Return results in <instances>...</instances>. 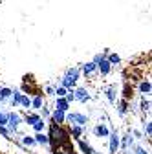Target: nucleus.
Instances as JSON below:
<instances>
[{
    "label": "nucleus",
    "mask_w": 152,
    "mask_h": 154,
    "mask_svg": "<svg viewBox=\"0 0 152 154\" xmlns=\"http://www.w3.org/2000/svg\"><path fill=\"white\" fill-rule=\"evenodd\" d=\"M81 68L79 66H71V68H68L64 73H62V77H61V86H64V88H75V85H77L79 81H81Z\"/></svg>",
    "instance_id": "f257e3e1"
},
{
    "label": "nucleus",
    "mask_w": 152,
    "mask_h": 154,
    "mask_svg": "<svg viewBox=\"0 0 152 154\" xmlns=\"http://www.w3.org/2000/svg\"><path fill=\"white\" fill-rule=\"evenodd\" d=\"M20 125H22V116L11 108L8 112V125H6L11 136H18V134H20Z\"/></svg>",
    "instance_id": "f03ea898"
},
{
    "label": "nucleus",
    "mask_w": 152,
    "mask_h": 154,
    "mask_svg": "<svg viewBox=\"0 0 152 154\" xmlns=\"http://www.w3.org/2000/svg\"><path fill=\"white\" fill-rule=\"evenodd\" d=\"M66 123L86 127L90 123V116L88 114H83V112H66Z\"/></svg>",
    "instance_id": "7ed1b4c3"
},
{
    "label": "nucleus",
    "mask_w": 152,
    "mask_h": 154,
    "mask_svg": "<svg viewBox=\"0 0 152 154\" xmlns=\"http://www.w3.org/2000/svg\"><path fill=\"white\" fill-rule=\"evenodd\" d=\"M119 132L117 130H110L108 134V154H117L119 152Z\"/></svg>",
    "instance_id": "20e7f679"
},
{
    "label": "nucleus",
    "mask_w": 152,
    "mask_h": 154,
    "mask_svg": "<svg viewBox=\"0 0 152 154\" xmlns=\"http://www.w3.org/2000/svg\"><path fill=\"white\" fill-rule=\"evenodd\" d=\"M73 97L79 103H88L92 99V94L86 86H77V88H73Z\"/></svg>",
    "instance_id": "39448f33"
},
{
    "label": "nucleus",
    "mask_w": 152,
    "mask_h": 154,
    "mask_svg": "<svg viewBox=\"0 0 152 154\" xmlns=\"http://www.w3.org/2000/svg\"><path fill=\"white\" fill-rule=\"evenodd\" d=\"M79 68H81V75H84L86 79H92V77H96V75H97V64L93 63V61L83 63Z\"/></svg>",
    "instance_id": "423d86ee"
},
{
    "label": "nucleus",
    "mask_w": 152,
    "mask_h": 154,
    "mask_svg": "<svg viewBox=\"0 0 152 154\" xmlns=\"http://www.w3.org/2000/svg\"><path fill=\"white\" fill-rule=\"evenodd\" d=\"M92 134L96 138H99V140H103V138H108V134H110V127H108V123H96L92 127Z\"/></svg>",
    "instance_id": "0eeeda50"
},
{
    "label": "nucleus",
    "mask_w": 152,
    "mask_h": 154,
    "mask_svg": "<svg viewBox=\"0 0 152 154\" xmlns=\"http://www.w3.org/2000/svg\"><path fill=\"white\" fill-rule=\"evenodd\" d=\"M97 64V75H101V77H108L110 75V72H112V64L108 63V59L106 57H103V59L99 61V63H96Z\"/></svg>",
    "instance_id": "6e6552de"
},
{
    "label": "nucleus",
    "mask_w": 152,
    "mask_h": 154,
    "mask_svg": "<svg viewBox=\"0 0 152 154\" xmlns=\"http://www.w3.org/2000/svg\"><path fill=\"white\" fill-rule=\"evenodd\" d=\"M114 106H116V110H117V116H119V118H126V114L130 112L128 99H125V97H123V99H117Z\"/></svg>",
    "instance_id": "1a4fd4ad"
},
{
    "label": "nucleus",
    "mask_w": 152,
    "mask_h": 154,
    "mask_svg": "<svg viewBox=\"0 0 152 154\" xmlns=\"http://www.w3.org/2000/svg\"><path fill=\"white\" fill-rule=\"evenodd\" d=\"M103 92H105V97H106L108 105H110V106L116 105V101H117V88L114 86V85H110V86H106Z\"/></svg>",
    "instance_id": "9d476101"
},
{
    "label": "nucleus",
    "mask_w": 152,
    "mask_h": 154,
    "mask_svg": "<svg viewBox=\"0 0 152 154\" xmlns=\"http://www.w3.org/2000/svg\"><path fill=\"white\" fill-rule=\"evenodd\" d=\"M50 119H51V123L62 125V123H66V112L64 110H59V108H53L51 114H50Z\"/></svg>",
    "instance_id": "9b49d317"
},
{
    "label": "nucleus",
    "mask_w": 152,
    "mask_h": 154,
    "mask_svg": "<svg viewBox=\"0 0 152 154\" xmlns=\"http://www.w3.org/2000/svg\"><path fill=\"white\" fill-rule=\"evenodd\" d=\"M20 97H22V90H20V88H13L11 97H9V101H8L9 108H17L18 105H20Z\"/></svg>",
    "instance_id": "f8f14e48"
},
{
    "label": "nucleus",
    "mask_w": 152,
    "mask_h": 154,
    "mask_svg": "<svg viewBox=\"0 0 152 154\" xmlns=\"http://www.w3.org/2000/svg\"><path fill=\"white\" fill-rule=\"evenodd\" d=\"M33 138H35V143L37 145H41L46 150H50V138H48V134H44V132H35Z\"/></svg>",
    "instance_id": "ddd939ff"
},
{
    "label": "nucleus",
    "mask_w": 152,
    "mask_h": 154,
    "mask_svg": "<svg viewBox=\"0 0 152 154\" xmlns=\"http://www.w3.org/2000/svg\"><path fill=\"white\" fill-rule=\"evenodd\" d=\"M42 105H46L44 95H42V94H35L33 97H31V106H29V110H37V112H39Z\"/></svg>",
    "instance_id": "4468645a"
},
{
    "label": "nucleus",
    "mask_w": 152,
    "mask_h": 154,
    "mask_svg": "<svg viewBox=\"0 0 152 154\" xmlns=\"http://www.w3.org/2000/svg\"><path fill=\"white\" fill-rule=\"evenodd\" d=\"M18 143H20L24 149H33L37 143H35V138L29 136V134H20V138H18Z\"/></svg>",
    "instance_id": "2eb2a0df"
},
{
    "label": "nucleus",
    "mask_w": 152,
    "mask_h": 154,
    "mask_svg": "<svg viewBox=\"0 0 152 154\" xmlns=\"http://www.w3.org/2000/svg\"><path fill=\"white\" fill-rule=\"evenodd\" d=\"M11 92H13V88H11V86H4V85H0V105H4V103H8V101H9Z\"/></svg>",
    "instance_id": "dca6fc26"
},
{
    "label": "nucleus",
    "mask_w": 152,
    "mask_h": 154,
    "mask_svg": "<svg viewBox=\"0 0 152 154\" xmlns=\"http://www.w3.org/2000/svg\"><path fill=\"white\" fill-rule=\"evenodd\" d=\"M139 110H141V114L145 116H150V97L148 95H141V99H139Z\"/></svg>",
    "instance_id": "f3484780"
},
{
    "label": "nucleus",
    "mask_w": 152,
    "mask_h": 154,
    "mask_svg": "<svg viewBox=\"0 0 152 154\" xmlns=\"http://www.w3.org/2000/svg\"><path fill=\"white\" fill-rule=\"evenodd\" d=\"M138 90H139V94H141V95H150V92H152V85H150V81H148V79L139 81Z\"/></svg>",
    "instance_id": "a211bd4d"
},
{
    "label": "nucleus",
    "mask_w": 152,
    "mask_h": 154,
    "mask_svg": "<svg viewBox=\"0 0 152 154\" xmlns=\"http://www.w3.org/2000/svg\"><path fill=\"white\" fill-rule=\"evenodd\" d=\"M79 149H81V150H83L84 154H99V152H97L96 149H93V147H92V145H90L88 141H84L83 138H79Z\"/></svg>",
    "instance_id": "6ab92c4d"
},
{
    "label": "nucleus",
    "mask_w": 152,
    "mask_h": 154,
    "mask_svg": "<svg viewBox=\"0 0 152 154\" xmlns=\"http://www.w3.org/2000/svg\"><path fill=\"white\" fill-rule=\"evenodd\" d=\"M70 134L75 140H79V138L84 136V127H81V125H70Z\"/></svg>",
    "instance_id": "aec40b11"
},
{
    "label": "nucleus",
    "mask_w": 152,
    "mask_h": 154,
    "mask_svg": "<svg viewBox=\"0 0 152 154\" xmlns=\"http://www.w3.org/2000/svg\"><path fill=\"white\" fill-rule=\"evenodd\" d=\"M141 128H143V134H145L147 138L152 136V121H150L148 116H147V119H145V116H143V125H141Z\"/></svg>",
    "instance_id": "412c9836"
},
{
    "label": "nucleus",
    "mask_w": 152,
    "mask_h": 154,
    "mask_svg": "<svg viewBox=\"0 0 152 154\" xmlns=\"http://www.w3.org/2000/svg\"><path fill=\"white\" fill-rule=\"evenodd\" d=\"M46 127H48V123H46V119L44 118H39L33 125H31V128L35 130V132H44L46 130Z\"/></svg>",
    "instance_id": "4be33fe9"
},
{
    "label": "nucleus",
    "mask_w": 152,
    "mask_h": 154,
    "mask_svg": "<svg viewBox=\"0 0 152 154\" xmlns=\"http://www.w3.org/2000/svg\"><path fill=\"white\" fill-rule=\"evenodd\" d=\"M53 108H59V110L68 112V110H70V103H68L64 97H55V106H53Z\"/></svg>",
    "instance_id": "5701e85b"
},
{
    "label": "nucleus",
    "mask_w": 152,
    "mask_h": 154,
    "mask_svg": "<svg viewBox=\"0 0 152 154\" xmlns=\"http://www.w3.org/2000/svg\"><path fill=\"white\" fill-rule=\"evenodd\" d=\"M105 57L108 59V63H110L112 66H117V64H121V57H119L117 53H112V51H108Z\"/></svg>",
    "instance_id": "b1692460"
},
{
    "label": "nucleus",
    "mask_w": 152,
    "mask_h": 154,
    "mask_svg": "<svg viewBox=\"0 0 152 154\" xmlns=\"http://www.w3.org/2000/svg\"><path fill=\"white\" fill-rule=\"evenodd\" d=\"M18 106H22L24 110H29V106H31V97L29 95H26L24 92H22V97H20V105Z\"/></svg>",
    "instance_id": "393cba45"
},
{
    "label": "nucleus",
    "mask_w": 152,
    "mask_h": 154,
    "mask_svg": "<svg viewBox=\"0 0 152 154\" xmlns=\"http://www.w3.org/2000/svg\"><path fill=\"white\" fill-rule=\"evenodd\" d=\"M132 154H148V150H147L143 145H134V149H132Z\"/></svg>",
    "instance_id": "a878e982"
},
{
    "label": "nucleus",
    "mask_w": 152,
    "mask_h": 154,
    "mask_svg": "<svg viewBox=\"0 0 152 154\" xmlns=\"http://www.w3.org/2000/svg\"><path fill=\"white\" fill-rule=\"evenodd\" d=\"M44 92H46V95H48V97H55V94H53V86H51V85H46Z\"/></svg>",
    "instance_id": "bb28decb"
},
{
    "label": "nucleus",
    "mask_w": 152,
    "mask_h": 154,
    "mask_svg": "<svg viewBox=\"0 0 152 154\" xmlns=\"http://www.w3.org/2000/svg\"><path fill=\"white\" fill-rule=\"evenodd\" d=\"M0 125H8V112L0 114Z\"/></svg>",
    "instance_id": "cd10ccee"
},
{
    "label": "nucleus",
    "mask_w": 152,
    "mask_h": 154,
    "mask_svg": "<svg viewBox=\"0 0 152 154\" xmlns=\"http://www.w3.org/2000/svg\"><path fill=\"white\" fill-rule=\"evenodd\" d=\"M2 112H4V110H2V105H0V114H2Z\"/></svg>",
    "instance_id": "c85d7f7f"
}]
</instances>
